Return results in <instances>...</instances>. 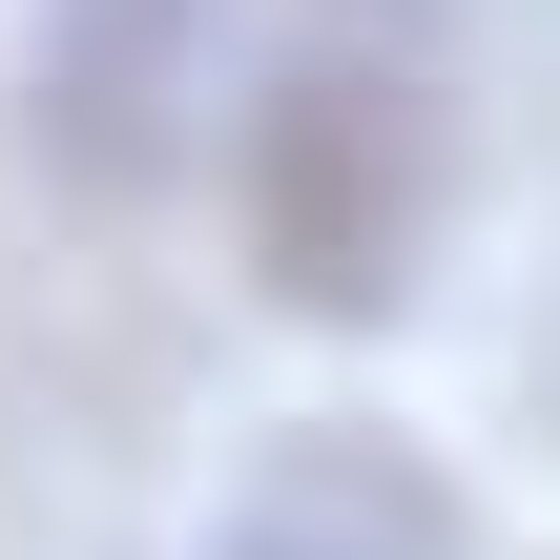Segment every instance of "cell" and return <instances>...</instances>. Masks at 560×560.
Here are the masks:
<instances>
[{"label":"cell","mask_w":560,"mask_h":560,"mask_svg":"<svg viewBox=\"0 0 560 560\" xmlns=\"http://www.w3.org/2000/svg\"><path fill=\"white\" fill-rule=\"evenodd\" d=\"M457 208V83H436V21L416 0H291V42L249 62L229 104V229L270 270V312L353 332L416 291Z\"/></svg>","instance_id":"cell-1"},{"label":"cell","mask_w":560,"mask_h":560,"mask_svg":"<svg viewBox=\"0 0 560 560\" xmlns=\"http://www.w3.org/2000/svg\"><path fill=\"white\" fill-rule=\"evenodd\" d=\"M208 560H457V499H436V457H395V436H353V416H291V436L229 478Z\"/></svg>","instance_id":"cell-2"},{"label":"cell","mask_w":560,"mask_h":560,"mask_svg":"<svg viewBox=\"0 0 560 560\" xmlns=\"http://www.w3.org/2000/svg\"><path fill=\"white\" fill-rule=\"evenodd\" d=\"M540 374H560V353H540Z\"/></svg>","instance_id":"cell-3"}]
</instances>
